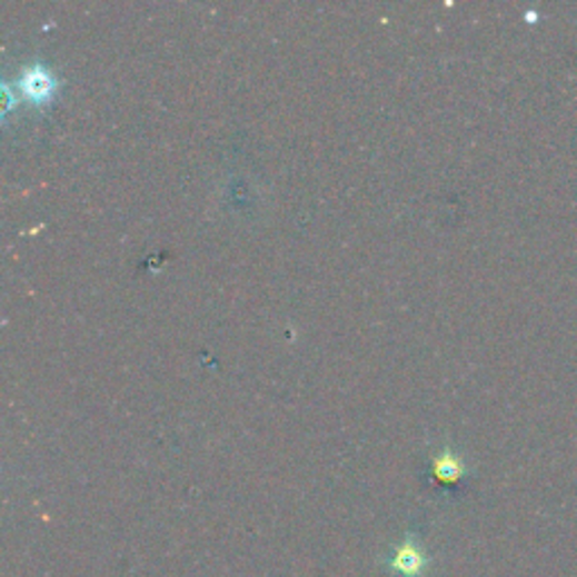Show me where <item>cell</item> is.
<instances>
[{"instance_id":"3957f363","label":"cell","mask_w":577,"mask_h":577,"mask_svg":"<svg viewBox=\"0 0 577 577\" xmlns=\"http://www.w3.org/2000/svg\"><path fill=\"white\" fill-rule=\"evenodd\" d=\"M434 474L440 483H456L462 478L465 474V462L460 460V456L451 449H442L436 458H434Z\"/></svg>"},{"instance_id":"7a4b0ae2","label":"cell","mask_w":577,"mask_h":577,"mask_svg":"<svg viewBox=\"0 0 577 577\" xmlns=\"http://www.w3.org/2000/svg\"><path fill=\"white\" fill-rule=\"evenodd\" d=\"M19 87L28 100L41 105V102L50 100V96L54 91V79L43 66L32 63L23 70V74L19 79Z\"/></svg>"},{"instance_id":"6da1fadb","label":"cell","mask_w":577,"mask_h":577,"mask_svg":"<svg viewBox=\"0 0 577 577\" xmlns=\"http://www.w3.org/2000/svg\"><path fill=\"white\" fill-rule=\"evenodd\" d=\"M388 566L399 577H422L429 566V557L418 539L406 537L390 555Z\"/></svg>"}]
</instances>
